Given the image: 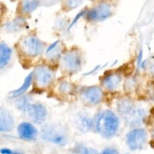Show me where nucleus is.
Masks as SVG:
<instances>
[{
	"instance_id": "obj_12",
	"label": "nucleus",
	"mask_w": 154,
	"mask_h": 154,
	"mask_svg": "<svg viewBox=\"0 0 154 154\" xmlns=\"http://www.w3.org/2000/svg\"><path fill=\"white\" fill-rule=\"evenodd\" d=\"M121 81V75L117 72H112L103 77L101 81V85L107 91H114L120 87Z\"/></svg>"
},
{
	"instance_id": "obj_5",
	"label": "nucleus",
	"mask_w": 154,
	"mask_h": 154,
	"mask_svg": "<svg viewBox=\"0 0 154 154\" xmlns=\"http://www.w3.org/2000/svg\"><path fill=\"white\" fill-rule=\"evenodd\" d=\"M60 60L62 69L66 73H77L82 67V57L77 49H71L63 53Z\"/></svg>"
},
{
	"instance_id": "obj_13",
	"label": "nucleus",
	"mask_w": 154,
	"mask_h": 154,
	"mask_svg": "<svg viewBox=\"0 0 154 154\" xmlns=\"http://www.w3.org/2000/svg\"><path fill=\"white\" fill-rule=\"evenodd\" d=\"M14 126V120L11 114L5 108L0 107V132L12 131Z\"/></svg>"
},
{
	"instance_id": "obj_22",
	"label": "nucleus",
	"mask_w": 154,
	"mask_h": 154,
	"mask_svg": "<svg viewBox=\"0 0 154 154\" xmlns=\"http://www.w3.org/2000/svg\"><path fill=\"white\" fill-rule=\"evenodd\" d=\"M104 153H117V150H114L113 149L111 148H107L105 151H103Z\"/></svg>"
},
{
	"instance_id": "obj_17",
	"label": "nucleus",
	"mask_w": 154,
	"mask_h": 154,
	"mask_svg": "<svg viewBox=\"0 0 154 154\" xmlns=\"http://www.w3.org/2000/svg\"><path fill=\"white\" fill-rule=\"evenodd\" d=\"M77 126L82 132H88L94 127V121L91 120L88 116L83 115L78 118Z\"/></svg>"
},
{
	"instance_id": "obj_1",
	"label": "nucleus",
	"mask_w": 154,
	"mask_h": 154,
	"mask_svg": "<svg viewBox=\"0 0 154 154\" xmlns=\"http://www.w3.org/2000/svg\"><path fill=\"white\" fill-rule=\"evenodd\" d=\"M120 119L111 110L101 112L94 120V128L96 132L105 138L115 136L120 129Z\"/></svg>"
},
{
	"instance_id": "obj_7",
	"label": "nucleus",
	"mask_w": 154,
	"mask_h": 154,
	"mask_svg": "<svg viewBox=\"0 0 154 154\" xmlns=\"http://www.w3.org/2000/svg\"><path fill=\"white\" fill-rule=\"evenodd\" d=\"M147 138L148 136L145 129L135 128L126 135V144L132 150H142L147 144Z\"/></svg>"
},
{
	"instance_id": "obj_4",
	"label": "nucleus",
	"mask_w": 154,
	"mask_h": 154,
	"mask_svg": "<svg viewBox=\"0 0 154 154\" xmlns=\"http://www.w3.org/2000/svg\"><path fill=\"white\" fill-rule=\"evenodd\" d=\"M20 49L26 56L35 58L45 52V45L35 35H28L21 40Z\"/></svg>"
},
{
	"instance_id": "obj_6",
	"label": "nucleus",
	"mask_w": 154,
	"mask_h": 154,
	"mask_svg": "<svg viewBox=\"0 0 154 154\" xmlns=\"http://www.w3.org/2000/svg\"><path fill=\"white\" fill-rule=\"evenodd\" d=\"M33 73V83L38 88L45 89L49 87L54 81V70L45 65H40L35 69Z\"/></svg>"
},
{
	"instance_id": "obj_10",
	"label": "nucleus",
	"mask_w": 154,
	"mask_h": 154,
	"mask_svg": "<svg viewBox=\"0 0 154 154\" xmlns=\"http://www.w3.org/2000/svg\"><path fill=\"white\" fill-rule=\"evenodd\" d=\"M81 96L84 102L90 105H97L102 102L103 91L102 87L90 86L83 89Z\"/></svg>"
},
{
	"instance_id": "obj_8",
	"label": "nucleus",
	"mask_w": 154,
	"mask_h": 154,
	"mask_svg": "<svg viewBox=\"0 0 154 154\" xmlns=\"http://www.w3.org/2000/svg\"><path fill=\"white\" fill-rule=\"evenodd\" d=\"M113 14L112 7L108 3H101L90 9L86 14V19L90 22H101Z\"/></svg>"
},
{
	"instance_id": "obj_18",
	"label": "nucleus",
	"mask_w": 154,
	"mask_h": 154,
	"mask_svg": "<svg viewBox=\"0 0 154 154\" xmlns=\"http://www.w3.org/2000/svg\"><path fill=\"white\" fill-rule=\"evenodd\" d=\"M38 5V2L36 0H25L21 5V11L24 14H30L37 8Z\"/></svg>"
},
{
	"instance_id": "obj_21",
	"label": "nucleus",
	"mask_w": 154,
	"mask_h": 154,
	"mask_svg": "<svg viewBox=\"0 0 154 154\" xmlns=\"http://www.w3.org/2000/svg\"><path fill=\"white\" fill-rule=\"evenodd\" d=\"M75 150H76V153H96V150H93V149H90L83 144H78L75 147Z\"/></svg>"
},
{
	"instance_id": "obj_20",
	"label": "nucleus",
	"mask_w": 154,
	"mask_h": 154,
	"mask_svg": "<svg viewBox=\"0 0 154 154\" xmlns=\"http://www.w3.org/2000/svg\"><path fill=\"white\" fill-rule=\"evenodd\" d=\"M22 22L23 21L20 20H15L8 23L6 29H8V31L10 32L17 31L18 29H21L20 27L22 26Z\"/></svg>"
},
{
	"instance_id": "obj_14",
	"label": "nucleus",
	"mask_w": 154,
	"mask_h": 154,
	"mask_svg": "<svg viewBox=\"0 0 154 154\" xmlns=\"http://www.w3.org/2000/svg\"><path fill=\"white\" fill-rule=\"evenodd\" d=\"M63 48L62 42L60 41H56L55 42L48 47L46 51V57L51 61H56L61 59L63 54Z\"/></svg>"
},
{
	"instance_id": "obj_24",
	"label": "nucleus",
	"mask_w": 154,
	"mask_h": 154,
	"mask_svg": "<svg viewBox=\"0 0 154 154\" xmlns=\"http://www.w3.org/2000/svg\"><path fill=\"white\" fill-rule=\"evenodd\" d=\"M0 14H1V7H0Z\"/></svg>"
},
{
	"instance_id": "obj_16",
	"label": "nucleus",
	"mask_w": 154,
	"mask_h": 154,
	"mask_svg": "<svg viewBox=\"0 0 154 154\" xmlns=\"http://www.w3.org/2000/svg\"><path fill=\"white\" fill-rule=\"evenodd\" d=\"M33 83V73L31 72L26 78L24 80V82L23 83L22 85L19 87L18 89L15 90L14 91L12 92L11 93V98L14 99V98H17L20 97L23 94L26 93L27 90L29 88L30 86L32 85V84Z\"/></svg>"
},
{
	"instance_id": "obj_23",
	"label": "nucleus",
	"mask_w": 154,
	"mask_h": 154,
	"mask_svg": "<svg viewBox=\"0 0 154 154\" xmlns=\"http://www.w3.org/2000/svg\"><path fill=\"white\" fill-rule=\"evenodd\" d=\"M0 153H13V152H12L11 150H9V149H8V148H3V149H2L1 150H0Z\"/></svg>"
},
{
	"instance_id": "obj_15",
	"label": "nucleus",
	"mask_w": 154,
	"mask_h": 154,
	"mask_svg": "<svg viewBox=\"0 0 154 154\" xmlns=\"http://www.w3.org/2000/svg\"><path fill=\"white\" fill-rule=\"evenodd\" d=\"M12 51L4 42H0V69L5 68L11 60Z\"/></svg>"
},
{
	"instance_id": "obj_3",
	"label": "nucleus",
	"mask_w": 154,
	"mask_h": 154,
	"mask_svg": "<svg viewBox=\"0 0 154 154\" xmlns=\"http://www.w3.org/2000/svg\"><path fill=\"white\" fill-rule=\"evenodd\" d=\"M117 110L129 126L136 127L142 124L146 117L143 108H138L129 99H121L117 104Z\"/></svg>"
},
{
	"instance_id": "obj_9",
	"label": "nucleus",
	"mask_w": 154,
	"mask_h": 154,
	"mask_svg": "<svg viewBox=\"0 0 154 154\" xmlns=\"http://www.w3.org/2000/svg\"><path fill=\"white\" fill-rule=\"evenodd\" d=\"M24 112L26 113L29 118L36 124L43 123L48 116V111L45 105L41 103H32L31 102Z\"/></svg>"
},
{
	"instance_id": "obj_2",
	"label": "nucleus",
	"mask_w": 154,
	"mask_h": 154,
	"mask_svg": "<svg viewBox=\"0 0 154 154\" xmlns=\"http://www.w3.org/2000/svg\"><path fill=\"white\" fill-rule=\"evenodd\" d=\"M69 129L66 125L60 123H47L41 131L42 139L58 146H65L69 141Z\"/></svg>"
},
{
	"instance_id": "obj_19",
	"label": "nucleus",
	"mask_w": 154,
	"mask_h": 154,
	"mask_svg": "<svg viewBox=\"0 0 154 154\" xmlns=\"http://www.w3.org/2000/svg\"><path fill=\"white\" fill-rule=\"evenodd\" d=\"M74 86L72 83L68 81H61L60 84H58V92L61 95H70L73 93Z\"/></svg>"
},
{
	"instance_id": "obj_11",
	"label": "nucleus",
	"mask_w": 154,
	"mask_h": 154,
	"mask_svg": "<svg viewBox=\"0 0 154 154\" xmlns=\"http://www.w3.org/2000/svg\"><path fill=\"white\" fill-rule=\"evenodd\" d=\"M18 135L25 141H34L36 139L38 132L35 126L29 122H23L17 127Z\"/></svg>"
}]
</instances>
